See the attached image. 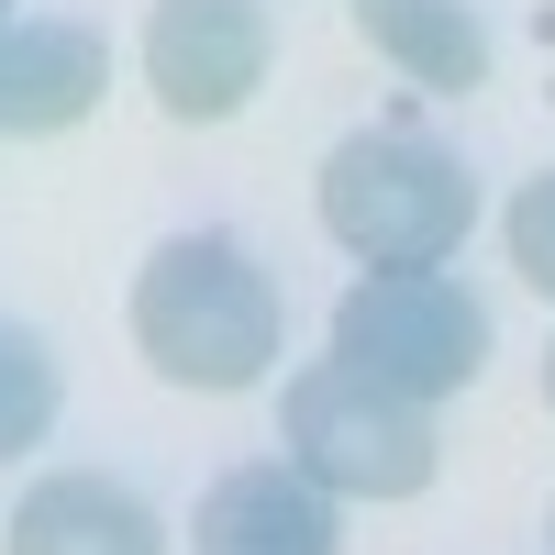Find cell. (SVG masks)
Listing matches in <instances>:
<instances>
[{
    "label": "cell",
    "instance_id": "cell-1",
    "mask_svg": "<svg viewBox=\"0 0 555 555\" xmlns=\"http://www.w3.org/2000/svg\"><path fill=\"white\" fill-rule=\"evenodd\" d=\"M278 278L234 234H167L133 278V345L167 389H256L278 366Z\"/></svg>",
    "mask_w": 555,
    "mask_h": 555
},
{
    "label": "cell",
    "instance_id": "cell-2",
    "mask_svg": "<svg viewBox=\"0 0 555 555\" xmlns=\"http://www.w3.org/2000/svg\"><path fill=\"white\" fill-rule=\"evenodd\" d=\"M478 222V178L434 133H345L322 156V234L356 267H444Z\"/></svg>",
    "mask_w": 555,
    "mask_h": 555
},
{
    "label": "cell",
    "instance_id": "cell-3",
    "mask_svg": "<svg viewBox=\"0 0 555 555\" xmlns=\"http://www.w3.org/2000/svg\"><path fill=\"white\" fill-rule=\"evenodd\" d=\"M278 444H289V467L322 478L334 500H411V489H434V467H444L434 400H400L389 378H366V366H345V356H311L289 378Z\"/></svg>",
    "mask_w": 555,
    "mask_h": 555
},
{
    "label": "cell",
    "instance_id": "cell-4",
    "mask_svg": "<svg viewBox=\"0 0 555 555\" xmlns=\"http://www.w3.org/2000/svg\"><path fill=\"white\" fill-rule=\"evenodd\" d=\"M334 356L389 378L400 400H455L489 366V311L444 267H366L334 300Z\"/></svg>",
    "mask_w": 555,
    "mask_h": 555
},
{
    "label": "cell",
    "instance_id": "cell-5",
    "mask_svg": "<svg viewBox=\"0 0 555 555\" xmlns=\"http://www.w3.org/2000/svg\"><path fill=\"white\" fill-rule=\"evenodd\" d=\"M145 89L167 101V122H234L267 89V12L256 0H156Z\"/></svg>",
    "mask_w": 555,
    "mask_h": 555
},
{
    "label": "cell",
    "instance_id": "cell-6",
    "mask_svg": "<svg viewBox=\"0 0 555 555\" xmlns=\"http://www.w3.org/2000/svg\"><path fill=\"white\" fill-rule=\"evenodd\" d=\"M334 544H345V500L300 478L289 455L278 467H222L190 522V555H334Z\"/></svg>",
    "mask_w": 555,
    "mask_h": 555
},
{
    "label": "cell",
    "instance_id": "cell-7",
    "mask_svg": "<svg viewBox=\"0 0 555 555\" xmlns=\"http://www.w3.org/2000/svg\"><path fill=\"white\" fill-rule=\"evenodd\" d=\"M101 89H112V44L89 23H56V12L0 23V133H67L101 112Z\"/></svg>",
    "mask_w": 555,
    "mask_h": 555
},
{
    "label": "cell",
    "instance_id": "cell-8",
    "mask_svg": "<svg viewBox=\"0 0 555 555\" xmlns=\"http://www.w3.org/2000/svg\"><path fill=\"white\" fill-rule=\"evenodd\" d=\"M0 555H167V522L101 467H56L0 522Z\"/></svg>",
    "mask_w": 555,
    "mask_h": 555
},
{
    "label": "cell",
    "instance_id": "cell-9",
    "mask_svg": "<svg viewBox=\"0 0 555 555\" xmlns=\"http://www.w3.org/2000/svg\"><path fill=\"white\" fill-rule=\"evenodd\" d=\"M356 23L411 89H444V101L489 89V34H478L467 0H356Z\"/></svg>",
    "mask_w": 555,
    "mask_h": 555
},
{
    "label": "cell",
    "instance_id": "cell-10",
    "mask_svg": "<svg viewBox=\"0 0 555 555\" xmlns=\"http://www.w3.org/2000/svg\"><path fill=\"white\" fill-rule=\"evenodd\" d=\"M44 423H56V356L23 322H0V455L44 444Z\"/></svg>",
    "mask_w": 555,
    "mask_h": 555
},
{
    "label": "cell",
    "instance_id": "cell-11",
    "mask_svg": "<svg viewBox=\"0 0 555 555\" xmlns=\"http://www.w3.org/2000/svg\"><path fill=\"white\" fill-rule=\"evenodd\" d=\"M512 267L555 300V167H544V178H522V201H512Z\"/></svg>",
    "mask_w": 555,
    "mask_h": 555
},
{
    "label": "cell",
    "instance_id": "cell-12",
    "mask_svg": "<svg viewBox=\"0 0 555 555\" xmlns=\"http://www.w3.org/2000/svg\"><path fill=\"white\" fill-rule=\"evenodd\" d=\"M544 400H555V356H544Z\"/></svg>",
    "mask_w": 555,
    "mask_h": 555
},
{
    "label": "cell",
    "instance_id": "cell-13",
    "mask_svg": "<svg viewBox=\"0 0 555 555\" xmlns=\"http://www.w3.org/2000/svg\"><path fill=\"white\" fill-rule=\"evenodd\" d=\"M0 23H12V0H0Z\"/></svg>",
    "mask_w": 555,
    "mask_h": 555
},
{
    "label": "cell",
    "instance_id": "cell-14",
    "mask_svg": "<svg viewBox=\"0 0 555 555\" xmlns=\"http://www.w3.org/2000/svg\"><path fill=\"white\" fill-rule=\"evenodd\" d=\"M544 544H555V522H544Z\"/></svg>",
    "mask_w": 555,
    "mask_h": 555
}]
</instances>
